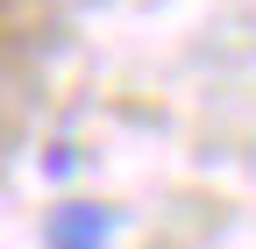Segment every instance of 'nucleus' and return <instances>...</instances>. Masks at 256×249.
<instances>
[{"label":"nucleus","instance_id":"1","mask_svg":"<svg viewBox=\"0 0 256 249\" xmlns=\"http://www.w3.org/2000/svg\"><path fill=\"white\" fill-rule=\"evenodd\" d=\"M43 249H114V206H100V200H57L43 214Z\"/></svg>","mask_w":256,"mask_h":249}]
</instances>
